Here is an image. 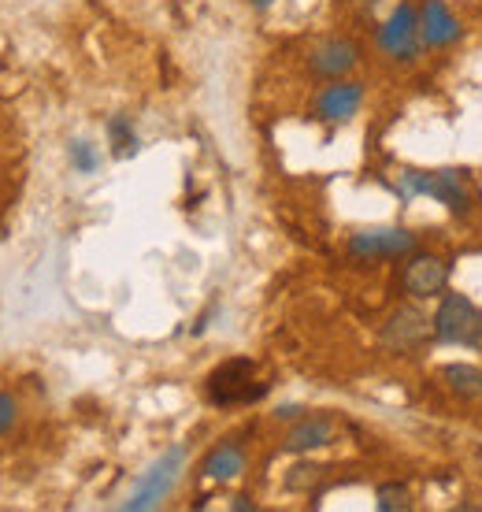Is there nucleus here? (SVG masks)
<instances>
[{
  "label": "nucleus",
  "mask_w": 482,
  "mask_h": 512,
  "mask_svg": "<svg viewBox=\"0 0 482 512\" xmlns=\"http://www.w3.org/2000/svg\"><path fill=\"white\" fill-rule=\"evenodd\" d=\"M364 104V86L360 82H334L316 97V116L323 123H349Z\"/></svg>",
  "instance_id": "9d476101"
},
{
  "label": "nucleus",
  "mask_w": 482,
  "mask_h": 512,
  "mask_svg": "<svg viewBox=\"0 0 482 512\" xmlns=\"http://www.w3.org/2000/svg\"><path fill=\"white\" fill-rule=\"evenodd\" d=\"M394 190L401 201H412V197H434L438 205H445L453 216H468L471 212V193H468V171L460 167H438V171H416V167H405L397 175Z\"/></svg>",
  "instance_id": "f257e3e1"
},
{
  "label": "nucleus",
  "mask_w": 482,
  "mask_h": 512,
  "mask_svg": "<svg viewBox=\"0 0 482 512\" xmlns=\"http://www.w3.org/2000/svg\"><path fill=\"white\" fill-rule=\"evenodd\" d=\"M204 394L219 409H234V405H253L267 394V383L256 379V364L249 357H234L227 364H219L216 372L208 375Z\"/></svg>",
  "instance_id": "f03ea898"
},
{
  "label": "nucleus",
  "mask_w": 482,
  "mask_h": 512,
  "mask_svg": "<svg viewBox=\"0 0 482 512\" xmlns=\"http://www.w3.org/2000/svg\"><path fill=\"white\" fill-rule=\"evenodd\" d=\"M293 472H297V475H290V479H286V487H290V490H305L308 483H312V479H319V472H323V468L301 464V468H293Z\"/></svg>",
  "instance_id": "6ab92c4d"
},
{
  "label": "nucleus",
  "mask_w": 482,
  "mask_h": 512,
  "mask_svg": "<svg viewBox=\"0 0 482 512\" xmlns=\"http://www.w3.org/2000/svg\"><path fill=\"white\" fill-rule=\"evenodd\" d=\"M419 38V12L408 4H397L394 15L379 26V49L390 52L394 60H412Z\"/></svg>",
  "instance_id": "6e6552de"
},
{
  "label": "nucleus",
  "mask_w": 482,
  "mask_h": 512,
  "mask_svg": "<svg viewBox=\"0 0 482 512\" xmlns=\"http://www.w3.org/2000/svg\"><path fill=\"white\" fill-rule=\"evenodd\" d=\"M19 420V405H15L12 394H0V435H8Z\"/></svg>",
  "instance_id": "a211bd4d"
},
{
  "label": "nucleus",
  "mask_w": 482,
  "mask_h": 512,
  "mask_svg": "<svg viewBox=\"0 0 482 512\" xmlns=\"http://www.w3.org/2000/svg\"><path fill=\"white\" fill-rule=\"evenodd\" d=\"M334 420L330 416H301V420L290 427V435H286V453H308V449H319V446H330L334 442Z\"/></svg>",
  "instance_id": "f8f14e48"
},
{
  "label": "nucleus",
  "mask_w": 482,
  "mask_h": 512,
  "mask_svg": "<svg viewBox=\"0 0 482 512\" xmlns=\"http://www.w3.org/2000/svg\"><path fill=\"white\" fill-rule=\"evenodd\" d=\"M182 464H186V449L175 446V449H167L164 457L149 468V472L138 479V487H134V494H130L127 501H123V509L130 512H141V509H156L160 501L175 490L178 483V472H182Z\"/></svg>",
  "instance_id": "39448f33"
},
{
  "label": "nucleus",
  "mask_w": 482,
  "mask_h": 512,
  "mask_svg": "<svg viewBox=\"0 0 482 512\" xmlns=\"http://www.w3.org/2000/svg\"><path fill=\"white\" fill-rule=\"evenodd\" d=\"M230 509H238V512H245V509H249V512H253L256 505H253V501H249V498H245V494H238V498L230 501Z\"/></svg>",
  "instance_id": "aec40b11"
},
{
  "label": "nucleus",
  "mask_w": 482,
  "mask_h": 512,
  "mask_svg": "<svg viewBox=\"0 0 482 512\" xmlns=\"http://www.w3.org/2000/svg\"><path fill=\"white\" fill-rule=\"evenodd\" d=\"M416 249V234L405 227H375V231H356L349 238V256L356 260H386V256H405Z\"/></svg>",
  "instance_id": "423d86ee"
},
{
  "label": "nucleus",
  "mask_w": 482,
  "mask_h": 512,
  "mask_svg": "<svg viewBox=\"0 0 482 512\" xmlns=\"http://www.w3.org/2000/svg\"><path fill=\"white\" fill-rule=\"evenodd\" d=\"M375 509L379 512H408L412 509V494L405 483H382L375 490Z\"/></svg>",
  "instance_id": "dca6fc26"
},
{
  "label": "nucleus",
  "mask_w": 482,
  "mask_h": 512,
  "mask_svg": "<svg viewBox=\"0 0 482 512\" xmlns=\"http://www.w3.org/2000/svg\"><path fill=\"white\" fill-rule=\"evenodd\" d=\"M245 472V449L238 442H223L219 449L208 453V461H204V475L208 479H216V483H230V479H238Z\"/></svg>",
  "instance_id": "ddd939ff"
},
{
  "label": "nucleus",
  "mask_w": 482,
  "mask_h": 512,
  "mask_svg": "<svg viewBox=\"0 0 482 512\" xmlns=\"http://www.w3.org/2000/svg\"><path fill=\"white\" fill-rule=\"evenodd\" d=\"M360 64V49L349 38H327L308 52V71L319 78H342Z\"/></svg>",
  "instance_id": "1a4fd4ad"
},
{
  "label": "nucleus",
  "mask_w": 482,
  "mask_h": 512,
  "mask_svg": "<svg viewBox=\"0 0 482 512\" xmlns=\"http://www.w3.org/2000/svg\"><path fill=\"white\" fill-rule=\"evenodd\" d=\"M460 34H464V26L453 19V12L445 8V0H427L419 8V38H423V45L442 49V45L460 41Z\"/></svg>",
  "instance_id": "9b49d317"
},
{
  "label": "nucleus",
  "mask_w": 482,
  "mask_h": 512,
  "mask_svg": "<svg viewBox=\"0 0 482 512\" xmlns=\"http://www.w3.org/2000/svg\"><path fill=\"white\" fill-rule=\"evenodd\" d=\"M442 379H445V386L457 397H464V401L482 397V368H475V364H445Z\"/></svg>",
  "instance_id": "4468645a"
},
{
  "label": "nucleus",
  "mask_w": 482,
  "mask_h": 512,
  "mask_svg": "<svg viewBox=\"0 0 482 512\" xmlns=\"http://www.w3.org/2000/svg\"><path fill=\"white\" fill-rule=\"evenodd\" d=\"M275 416H279V420H297V416H301V409H293V405H290V409H279Z\"/></svg>",
  "instance_id": "412c9836"
},
{
  "label": "nucleus",
  "mask_w": 482,
  "mask_h": 512,
  "mask_svg": "<svg viewBox=\"0 0 482 512\" xmlns=\"http://www.w3.org/2000/svg\"><path fill=\"white\" fill-rule=\"evenodd\" d=\"M253 4H256V8H267V4H271V0H253Z\"/></svg>",
  "instance_id": "4be33fe9"
},
{
  "label": "nucleus",
  "mask_w": 482,
  "mask_h": 512,
  "mask_svg": "<svg viewBox=\"0 0 482 512\" xmlns=\"http://www.w3.org/2000/svg\"><path fill=\"white\" fill-rule=\"evenodd\" d=\"M379 342L390 353H416V349L434 342V320L427 312H419L416 305H405L390 312L379 331Z\"/></svg>",
  "instance_id": "20e7f679"
},
{
  "label": "nucleus",
  "mask_w": 482,
  "mask_h": 512,
  "mask_svg": "<svg viewBox=\"0 0 482 512\" xmlns=\"http://www.w3.org/2000/svg\"><path fill=\"white\" fill-rule=\"evenodd\" d=\"M67 156H71V167H75L78 175H93V171L101 167V153H97L89 141H71Z\"/></svg>",
  "instance_id": "f3484780"
},
{
  "label": "nucleus",
  "mask_w": 482,
  "mask_h": 512,
  "mask_svg": "<svg viewBox=\"0 0 482 512\" xmlns=\"http://www.w3.org/2000/svg\"><path fill=\"white\" fill-rule=\"evenodd\" d=\"M449 279H453V264L445 256H434V253H412V260H408L405 268V290L416 301L442 297Z\"/></svg>",
  "instance_id": "0eeeda50"
},
{
  "label": "nucleus",
  "mask_w": 482,
  "mask_h": 512,
  "mask_svg": "<svg viewBox=\"0 0 482 512\" xmlns=\"http://www.w3.org/2000/svg\"><path fill=\"white\" fill-rule=\"evenodd\" d=\"M434 338L445 346H482V308L464 294H442L438 316H434Z\"/></svg>",
  "instance_id": "7ed1b4c3"
},
{
  "label": "nucleus",
  "mask_w": 482,
  "mask_h": 512,
  "mask_svg": "<svg viewBox=\"0 0 482 512\" xmlns=\"http://www.w3.org/2000/svg\"><path fill=\"white\" fill-rule=\"evenodd\" d=\"M104 130H108V145H112V153L119 156V160H127V156H134L141 149L138 130H134L130 116H112L104 123Z\"/></svg>",
  "instance_id": "2eb2a0df"
}]
</instances>
